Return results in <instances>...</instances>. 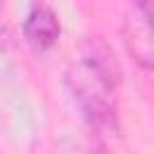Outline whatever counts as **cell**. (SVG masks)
I'll return each instance as SVG.
<instances>
[{"label":"cell","instance_id":"obj_5","mask_svg":"<svg viewBox=\"0 0 154 154\" xmlns=\"http://www.w3.org/2000/svg\"><path fill=\"white\" fill-rule=\"evenodd\" d=\"M0 7H2V0H0Z\"/></svg>","mask_w":154,"mask_h":154},{"label":"cell","instance_id":"obj_1","mask_svg":"<svg viewBox=\"0 0 154 154\" xmlns=\"http://www.w3.org/2000/svg\"><path fill=\"white\" fill-rule=\"evenodd\" d=\"M123 82V70L111 51L96 36H89L79 58L65 70V89L79 118L94 135L118 132V103L116 89Z\"/></svg>","mask_w":154,"mask_h":154},{"label":"cell","instance_id":"obj_3","mask_svg":"<svg viewBox=\"0 0 154 154\" xmlns=\"http://www.w3.org/2000/svg\"><path fill=\"white\" fill-rule=\"evenodd\" d=\"M123 41L132 60L144 67L154 70V26L137 12L135 17H128L123 24Z\"/></svg>","mask_w":154,"mask_h":154},{"label":"cell","instance_id":"obj_4","mask_svg":"<svg viewBox=\"0 0 154 154\" xmlns=\"http://www.w3.org/2000/svg\"><path fill=\"white\" fill-rule=\"evenodd\" d=\"M135 7H137V12L154 26V0H135Z\"/></svg>","mask_w":154,"mask_h":154},{"label":"cell","instance_id":"obj_2","mask_svg":"<svg viewBox=\"0 0 154 154\" xmlns=\"http://www.w3.org/2000/svg\"><path fill=\"white\" fill-rule=\"evenodd\" d=\"M22 31H24L26 43L34 51H48L60 36V19L48 5L34 2L24 17Z\"/></svg>","mask_w":154,"mask_h":154}]
</instances>
